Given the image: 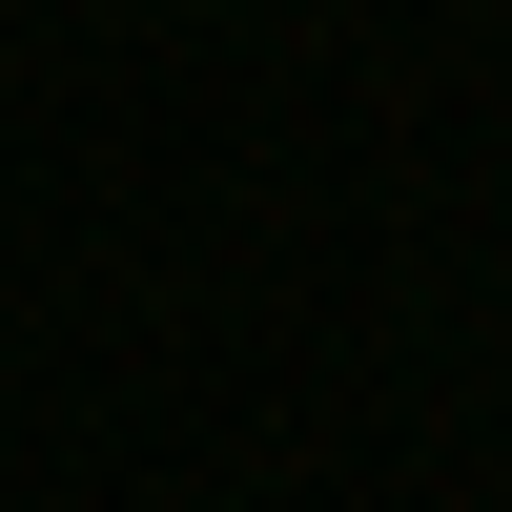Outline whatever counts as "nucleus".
<instances>
[]
</instances>
